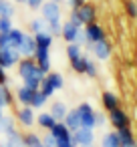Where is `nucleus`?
<instances>
[{"label":"nucleus","mask_w":137,"mask_h":147,"mask_svg":"<svg viewBox=\"0 0 137 147\" xmlns=\"http://www.w3.org/2000/svg\"><path fill=\"white\" fill-rule=\"evenodd\" d=\"M40 10H43V16H40V18L49 24L51 34H61L63 24H61V8H59V4L49 0V2H43Z\"/></svg>","instance_id":"obj_1"},{"label":"nucleus","mask_w":137,"mask_h":147,"mask_svg":"<svg viewBox=\"0 0 137 147\" xmlns=\"http://www.w3.org/2000/svg\"><path fill=\"white\" fill-rule=\"evenodd\" d=\"M16 67H18V75H20V79H22V81L40 73V71H38V67H36V61H34L32 57H22V59L18 61V65H16Z\"/></svg>","instance_id":"obj_2"},{"label":"nucleus","mask_w":137,"mask_h":147,"mask_svg":"<svg viewBox=\"0 0 137 147\" xmlns=\"http://www.w3.org/2000/svg\"><path fill=\"white\" fill-rule=\"evenodd\" d=\"M77 111H79V117H81V125L87 127V129H95V125H97V121H95L97 111H95L89 103H81V105L77 107Z\"/></svg>","instance_id":"obj_3"},{"label":"nucleus","mask_w":137,"mask_h":147,"mask_svg":"<svg viewBox=\"0 0 137 147\" xmlns=\"http://www.w3.org/2000/svg\"><path fill=\"white\" fill-rule=\"evenodd\" d=\"M20 53L16 49H0V67L2 69H12L20 61Z\"/></svg>","instance_id":"obj_4"},{"label":"nucleus","mask_w":137,"mask_h":147,"mask_svg":"<svg viewBox=\"0 0 137 147\" xmlns=\"http://www.w3.org/2000/svg\"><path fill=\"white\" fill-rule=\"evenodd\" d=\"M109 121H111V125L117 129V131H123V129H129V117H127V113L123 111V109H113V111H109Z\"/></svg>","instance_id":"obj_5"},{"label":"nucleus","mask_w":137,"mask_h":147,"mask_svg":"<svg viewBox=\"0 0 137 147\" xmlns=\"http://www.w3.org/2000/svg\"><path fill=\"white\" fill-rule=\"evenodd\" d=\"M32 59L36 61V67H38V71L43 75L51 73V53H49V49H36Z\"/></svg>","instance_id":"obj_6"},{"label":"nucleus","mask_w":137,"mask_h":147,"mask_svg":"<svg viewBox=\"0 0 137 147\" xmlns=\"http://www.w3.org/2000/svg\"><path fill=\"white\" fill-rule=\"evenodd\" d=\"M83 32H85V38H87L89 45H95V42H99V40H105V30H103V26H99L97 22L87 24Z\"/></svg>","instance_id":"obj_7"},{"label":"nucleus","mask_w":137,"mask_h":147,"mask_svg":"<svg viewBox=\"0 0 137 147\" xmlns=\"http://www.w3.org/2000/svg\"><path fill=\"white\" fill-rule=\"evenodd\" d=\"M77 14H79V18H81V22H83V26H87V24L95 22V18H97V8H95V4L85 2L83 6H79V8H77Z\"/></svg>","instance_id":"obj_8"},{"label":"nucleus","mask_w":137,"mask_h":147,"mask_svg":"<svg viewBox=\"0 0 137 147\" xmlns=\"http://www.w3.org/2000/svg\"><path fill=\"white\" fill-rule=\"evenodd\" d=\"M71 139H73L75 145H89V143H93L95 135H93V129L81 127V129H77V131L71 135Z\"/></svg>","instance_id":"obj_9"},{"label":"nucleus","mask_w":137,"mask_h":147,"mask_svg":"<svg viewBox=\"0 0 137 147\" xmlns=\"http://www.w3.org/2000/svg\"><path fill=\"white\" fill-rule=\"evenodd\" d=\"M34 51H36L34 36L24 32L22 40H20V45H18V53H20V57H32V55H34Z\"/></svg>","instance_id":"obj_10"},{"label":"nucleus","mask_w":137,"mask_h":147,"mask_svg":"<svg viewBox=\"0 0 137 147\" xmlns=\"http://www.w3.org/2000/svg\"><path fill=\"white\" fill-rule=\"evenodd\" d=\"M91 51L95 53V57L99 59V61H107L109 57H111V42L105 38V40H99V42H95V45H91Z\"/></svg>","instance_id":"obj_11"},{"label":"nucleus","mask_w":137,"mask_h":147,"mask_svg":"<svg viewBox=\"0 0 137 147\" xmlns=\"http://www.w3.org/2000/svg\"><path fill=\"white\" fill-rule=\"evenodd\" d=\"M63 123L67 125V129H69L71 133H75L77 129H81V127H83V125H81V117H79V111H77V109L67 111V115H65Z\"/></svg>","instance_id":"obj_12"},{"label":"nucleus","mask_w":137,"mask_h":147,"mask_svg":"<svg viewBox=\"0 0 137 147\" xmlns=\"http://www.w3.org/2000/svg\"><path fill=\"white\" fill-rule=\"evenodd\" d=\"M81 30H83V28H79V26H75L73 22L67 20V22L63 24V28H61V36H63L67 42H77V34H79Z\"/></svg>","instance_id":"obj_13"},{"label":"nucleus","mask_w":137,"mask_h":147,"mask_svg":"<svg viewBox=\"0 0 137 147\" xmlns=\"http://www.w3.org/2000/svg\"><path fill=\"white\" fill-rule=\"evenodd\" d=\"M16 117H18V121H20L22 127H30V125L36 121V119H34V109H32V107H22V109H18Z\"/></svg>","instance_id":"obj_14"},{"label":"nucleus","mask_w":137,"mask_h":147,"mask_svg":"<svg viewBox=\"0 0 137 147\" xmlns=\"http://www.w3.org/2000/svg\"><path fill=\"white\" fill-rule=\"evenodd\" d=\"M49 133H51V135H53V137H55L57 141H63V139H71V135H73V133H71V131L67 129V125H65L63 121H57V123H55V127H53V129H51Z\"/></svg>","instance_id":"obj_15"},{"label":"nucleus","mask_w":137,"mask_h":147,"mask_svg":"<svg viewBox=\"0 0 137 147\" xmlns=\"http://www.w3.org/2000/svg\"><path fill=\"white\" fill-rule=\"evenodd\" d=\"M101 103H103L105 111H113V109L119 107V97H117L115 93H111V91H105V93L101 95Z\"/></svg>","instance_id":"obj_16"},{"label":"nucleus","mask_w":137,"mask_h":147,"mask_svg":"<svg viewBox=\"0 0 137 147\" xmlns=\"http://www.w3.org/2000/svg\"><path fill=\"white\" fill-rule=\"evenodd\" d=\"M117 137H119V147H137V141H135L131 129L117 131Z\"/></svg>","instance_id":"obj_17"},{"label":"nucleus","mask_w":137,"mask_h":147,"mask_svg":"<svg viewBox=\"0 0 137 147\" xmlns=\"http://www.w3.org/2000/svg\"><path fill=\"white\" fill-rule=\"evenodd\" d=\"M32 97H34V91L28 89V87H24V85L16 91V99H18V103H22V107H30Z\"/></svg>","instance_id":"obj_18"},{"label":"nucleus","mask_w":137,"mask_h":147,"mask_svg":"<svg viewBox=\"0 0 137 147\" xmlns=\"http://www.w3.org/2000/svg\"><path fill=\"white\" fill-rule=\"evenodd\" d=\"M34 36V42H36V49H49L53 47V34L51 32H40V34H32Z\"/></svg>","instance_id":"obj_19"},{"label":"nucleus","mask_w":137,"mask_h":147,"mask_svg":"<svg viewBox=\"0 0 137 147\" xmlns=\"http://www.w3.org/2000/svg\"><path fill=\"white\" fill-rule=\"evenodd\" d=\"M36 123L43 127V129H47V131H51L53 127H55V123H57V119L51 115V111L49 113H38V117H36Z\"/></svg>","instance_id":"obj_20"},{"label":"nucleus","mask_w":137,"mask_h":147,"mask_svg":"<svg viewBox=\"0 0 137 147\" xmlns=\"http://www.w3.org/2000/svg\"><path fill=\"white\" fill-rule=\"evenodd\" d=\"M43 145V139L36 133H24L22 135V147H38Z\"/></svg>","instance_id":"obj_21"},{"label":"nucleus","mask_w":137,"mask_h":147,"mask_svg":"<svg viewBox=\"0 0 137 147\" xmlns=\"http://www.w3.org/2000/svg\"><path fill=\"white\" fill-rule=\"evenodd\" d=\"M51 115H53L57 121H63L65 115H67V107H65V103H61V101L53 103V107H51Z\"/></svg>","instance_id":"obj_22"},{"label":"nucleus","mask_w":137,"mask_h":147,"mask_svg":"<svg viewBox=\"0 0 137 147\" xmlns=\"http://www.w3.org/2000/svg\"><path fill=\"white\" fill-rule=\"evenodd\" d=\"M22 36H24V32H22L20 28H14V26H12V30L8 32V40H10V47L18 51V45H20Z\"/></svg>","instance_id":"obj_23"},{"label":"nucleus","mask_w":137,"mask_h":147,"mask_svg":"<svg viewBox=\"0 0 137 147\" xmlns=\"http://www.w3.org/2000/svg\"><path fill=\"white\" fill-rule=\"evenodd\" d=\"M101 147H119V137H117V131L105 133V135H103V141H101Z\"/></svg>","instance_id":"obj_24"},{"label":"nucleus","mask_w":137,"mask_h":147,"mask_svg":"<svg viewBox=\"0 0 137 147\" xmlns=\"http://www.w3.org/2000/svg\"><path fill=\"white\" fill-rule=\"evenodd\" d=\"M43 79H45L43 73H38V75H34V77H28V79H24V87H28V89H32V91H38Z\"/></svg>","instance_id":"obj_25"},{"label":"nucleus","mask_w":137,"mask_h":147,"mask_svg":"<svg viewBox=\"0 0 137 147\" xmlns=\"http://www.w3.org/2000/svg\"><path fill=\"white\" fill-rule=\"evenodd\" d=\"M30 30H32L34 34H40V32H51V30H49V24H47L43 18H34V20L30 22Z\"/></svg>","instance_id":"obj_26"},{"label":"nucleus","mask_w":137,"mask_h":147,"mask_svg":"<svg viewBox=\"0 0 137 147\" xmlns=\"http://www.w3.org/2000/svg\"><path fill=\"white\" fill-rule=\"evenodd\" d=\"M8 105H12V97H10V91H8V87L6 85H0V107H8Z\"/></svg>","instance_id":"obj_27"},{"label":"nucleus","mask_w":137,"mask_h":147,"mask_svg":"<svg viewBox=\"0 0 137 147\" xmlns=\"http://www.w3.org/2000/svg\"><path fill=\"white\" fill-rule=\"evenodd\" d=\"M6 141H8L12 147H22V135H20L16 129H12V131L6 133Z\"/></svg>","instance_id":"obj_28"},{"label":"nucleus","mask_w":137,"mask_h":147,"mask_svg":"<svg viewBox=\"0 0 137 147\" xmlns=\"http://www.w3.org/2000/svg\"><path fill=\"white\" fill-rule=\"evenodd\" d=\"M0 16H6V18H12L14 16V6L8 0H0Z\"/></svg>","instance_id":"obj_29"},{"label":"nucleus","mask_w":137,"mask_h":147,"mask_svg":"<svg viewBox=\"0 0 137 147\" xmlns=\"http://www.w3.org/2000/svg\"><path fill=\"white\" fill-rule=\"evenodd\" d=\"M45 77L49 79V83L53 85L55 91L63 89V75H61V73H49V75H45Z\"/></svg>","instance_id":"obj_30"},{"label":"nucleus","mask_w":137,"mask_h":147,"mask_svg":"<svg viewBox=\"0 0 137 147\" xmlns=\"http://www.w3.org/2000/svg\"><path fill=\"white\" fill-rule=\"evenodd\" d=\"M67 57H69V61H75V59L83 57V55H81V45L69 42V47H67Z\"/></svg>","instance_id":"obj_31"},{"label":"nucleus","mask_w":137,"mask_h":147,"mask_svg":"<svg viewBox=\"0 0 137 147\" xmlns=\"http://www.w3.org/2000/svg\"><path fill=\"white\" fill-rule=\"evenodd\" d=\"M47 99H49V97H45L40 91H34V97H32L30 107H32V109H43V107H45V103H47Z\"/></svg>","instance_id":"obj_32"},{"label":"nucleus","mask_w":137,"mask_h":147,"mask_svg":"<svg viewBox=\"0 0 137 147\" xmlns=\"http://www.w3.org/2000/svg\"><path fill=\"white\" fill-rule=\"evenodd\" d=\"M12 129H14V121H12V117L4 115L2 119H0V131L6 135V133H8V131H12Z\"/></svg>","instance_id":"obj_33"},{"label":"nucleus","mask_w":137,"mask_h":147,"mask_svg":"<svg viewBox=\"0 0 137 147\" xmlns=\"http://www.w3.org/2000/svg\"><path fill=\"white\" fill-rule=\"evenodd\" d=\"M85 61H87V57H79V59L71 61L73 71H75V73H79V75H85Z\"/></svg>","instance_id":"obj_34"},{"label":"nucleus","mask_w":137,"mask_h":147,"mask_svg":"<svg viewBox=\"0 0 137 147\" xmlns=\"http://www.w3.org/2000/svg\"><path fill=\"white\" fill-rule=\"evenodd\" d=\"M125 12L129 18H137V2L135 0H125Z\"/></svg>","instance_id":"obj_35"},{"label":"nucleus","mask_w":137,"mask_h":147,"mask_svg":"<svg viewBox=\"0 0 137 147\" xmlns=\"http://www.w3.org/2000/svg\"><path fill=\"white\" fill-rule=\"evenodd\" d=\"M12 30V18H6V16H0V34H6Z\"/></svg>","instance_id":"obj_36"},{"label":"nucleus","mask_w":137,"mask_h":147,"mask_svg":"<svg viewBox=\"0 0 137 147\" xmlns=\"http://www.w3.org/2000/svg\"><path fill=\"white\" fill-rule=\"evenodd\" d=\"M38 91H40L45 97H53V93H55V89H53V85L49 83V79H47V77L43 79V83H40V89H38Z\"/></svg>","instance_id":"obj_37"},{"label":"nucleus","mask_w":137,"mask_h":147,"mask_svg":"<svg viewBox=\"0 0 137 147\" xmlns=\"http://www.w3.org/2000/svg\"><path fill=\"white\" fill-rule=\"evenodd\" d=\"M85 75L87 77H97V67H95V63L91 59L85 61Z\"/></svg>","instance_id":"obj_38"},{"label":"nucleus","mask_w":137,"mask_h":147,"mask_svg":"<svg viewBox=\"0 0 137 147\" xmlns=\"http://www.w3.org/2000/svg\"><path fill=\"white\" fill-rule=\"evenodd\" d=\"M69 22H73L75 26H79V28H83V22H81V18H79V14H77V10H71V16H69Z\"/></svg>","instance_id":"obj_39"},{"label":"nucleus","mask_w":137,"mask_h":147,"mask_svg":"<svg viewBox=\"0 0 137 147\" xmlns=\"http://www.w3.org/2000/svg\"><path fill=\"white\" fill-rule=\"evenodd\" d=\"M43 145H45V147H57V139H55V137L49 133V135L43 139Z\"/></svg>","instance_id":"obj_40"},{"label":"nucleus","mask_w":137,"mask_h":147,"mask_svg":"<svg viewBox=\"0 0 137 147\" xmlns=\"http://www.w3.org/2000/svg\"><path fill=\"white\" fill-rule=\"evenodd\" d=\"M43 2H45V0H26V4H28V8H32V10L40 8V6H43Z\"/></svg>","instance_id":"obj_41"},{"label":"nucleus","mask_w":137,"mask_h":147,"mask_svg":"<svg viewBox=\"0 0 137 147\" xmlns=\"http://www.w3.org/2000/svg\"><path fill=\"white\" fill-rule=\"evenodd\" d=\"M57 147H77L73 143V139H63V141H57Z\"/></svg>","instance_id":"obj_42"},{"label":"nucleus","mask_w":137,"mask_h":147,"mask_svg":"<svg viewBox=\"0 0 137 147\" xmlns=\"http://www.w3.org/2000/svg\"><path fill=\"white\" fill-rule=\"evenodd\" d=\"M85 4V0H69V6L73 8V10H77L79 6H83Z\"/></svg>","instance_id":"obj_43"},{"label":"nucleus","mask_w":137,"mask_h":147,"mask_svg":"<svg viewBox=\"0 0 137 147\" xmlns=\"http://www.w3.org/2000/svg\"><path fill=\"white\" fill-rule=\"evenodd\" d=\"M8 83V77H6V69L0 67V85H6Z\"/></svg>","instance_id":"obj_44"},{"label":"nucleus","mask_w":137,"mask_h":147,"mask_svg":"<svg viewBox=\"0 0 137 147\" xmlns=\"http://www.w3.org/2000/svg\"><path fill=\"white\" fill-rule=\"evenodd\" d=\"M95 121H97V125H103V123H105V117H103L101 113H97V115H95Z\"/></svg>","instance_id":"obj_45"},{"label":"nucleus","mask_w":137,"mask_h":147,"mask_svg":"<svg viewBox=\"0 0 137 147\" xmlns=\"http://www.w3.org/2000/svg\"><path fill=\"white\" fill-rule=\"evenodd\" d=\"M0 147H12V145H10V143H8V141H6V139H4V141H2V143H0Z\"/></svg>","instance_id":"obj_46"},{"label":"nucleus","mask_w":137,"mask_h":147,"mask_svg":"<svg viewBox=\"0 0 137 147\" xmlns=\"http://www.w3.org/2000/svg\"><path fill=\"white\" fill-rule=\"evenodd\" d=\"M79 147H95L93 143H89V145H79Z\"/></svg>","instance_id":"obj_47"},{"label":"nucleus","mask_w":137,"mask_h":147,"mask_svg":"<svg viewBox=\"0 0 137 147\" xmlns=\"http://www.w3.org/2000/svg\"><path fill=\"white\" fill-rule=\"evenodd\" d=\"M4 117V113H2V107H0V119H2Z\"/></svg>","instance_id":"obj_48"},{"label":"nucleus","mask_w":137,"mask_h":147,"mask_svg":"<svg viewBox=\"0 0 137 147\" xmlns=\"http://www.w3.org/2000/svg\"><path fill=\"white\" fill-rule=\"evenodd\" d=\"M51 2H57V4H59V2H61V0H51Z\"/></svg>","instance_id":"obj_49"},{"label":"nucleus","mask_w":137,"mask_h":147,"mask_svg":"<svg viewBox=\"0 0 137 147\" xmlns=\"http://www.w3.org/2000/svg\"><path fill=\"white\" fill-rule=\"evenodd\" d=\"M16 2H26V0H16Z\"/></svg>","instance_id":"obj_50"}]
</instances>
